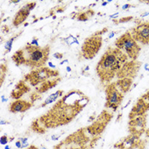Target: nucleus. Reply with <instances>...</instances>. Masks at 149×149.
I'll use <instances>...</instances> for the list:
<instances>
[{
	"label": "nucleus",
	"mask_w": 149,
	"mask_h": 149,
	"mask_svg": "<svg viewBox=\"0 0 149 149\" xmlns=\"http://www.w3.org/2000/svg\"><path fill=\"white\" fill-rule=\"evenodd\" d=\"M31 45H33V46H39V45H38V38H37V37H33V39H32V41L29 43Z\"/></svg>",
	"instance_id": "24"
},
{
	"label": "nucleus",
	"mask_w": 149,
	"mask_h": 149,
	"mask_svg": "<svg viewBox=\"0 0 149 149\" xmlns=\"http://www.w3.org/2000/svg\"><path fill=\"white\" fill-rule=\"evenodd\" d=\"M139 141V136L136 135H130L126 137L122 142L117 144L115 147L119 149H132L134 148Z\"/></svg>",
	"instance_id": "15"
},
{
	"label": "nucleus",
	"mask_w": 149,
	"mask_h": 149,
	"mask_svg": "<svg viewBox=\"0 0 149 149\" xmlns=\"http://www.w3.org/2000/svg\"><path fill=\"white\" fill-rule=\"evenodd\" d=\"M118 14H119V13H115V14H113V15H110V18H114V17H116L117 15H118Z\"/></svg>",
	"instance_id": "38"
},
{
	"label": "nucleus",
	"mask_w": 149,
	"mask_h": 149,
	"mask_svg": "<svg viewBox=\"0 0 149 149\" xmlns=\"http://www.w3.org/2000/svg\"><path fill=\"white\" fill-rule=\"evenodd\" d=\"M66 70H67V72H70L72 71V69H71V68H70L69 66H68V67H67V68H66Z\"/></svg>",
	"instance_id": "40"
},
{
	"label": "nucleus",
	"mask_w": 149,
	"mask_h": 149,
	"mask_svg": "<svg viewBox=\"0 0 149 149\" xmlns=\"http://www.w3.org/2000/svg\"><path fill=\"white\" fill-rule=\"evenodd\" d=\"M149 15V12H146V13H144V14H141V18H144V17H146V16H148Z\"/></svg>",
	"instance_id": "33"
},
{
	"label": "nucleus",
	"mask_w": 149,
	"mask_h": 149,
	"mask_svg": "<svg viewBox=\"0 0 149 149\" xmlns=\"http://www.w3.org/2000/svg\"><path fill=\"white\" fill-rule=\"evenodd\" d=\"M26 149H38L36 146H33V145H32V146H30L29 148H27Z\"/></svg>",
	"instance_id": "37"
},
{
	"label": "nucleus",
	"mask_w": 149,
	"mask_h": 149,
	"mask_svg": "<svg viewBox=\"0 0 149 149\" xmlns=\"http://www.w3.org/2000/svg\"><path fill=\"white\" fill-rule=\"evenodd\" d=\"M7 124H9V123H8L7 121H4V120H3V119H2V120L0 121V125H7Z\"/></svg>",
	"instance_id": "36"
},
{
	"label": "nucleus",
	"mask_w": 149,
	"mask_h": 149,
	"mask_svg": "<svg viewBox=\"0 0 149 149\" xmlns=\"http://www.w3.org/2000/svg\"><path fill=\"white\" fill-rule=\"evenodd\" d=\"M95 15V12L91 10H88V11L86 12H82L80 14H79L77 15V20L79 22H86L88 21L91 16H93Z\"/></svg>",
	"instance_id": "19"
},
{
	"label": "nucleus",
	"mask_w": 149,
	"mask_h": 149,
	"mask_svg": "<svg viewBox=\"0 0 149 149\" xmlns=\"http://www.w3.org/2000/svg\"><path fill=\"white\" fill-rule=\"evenodd\" d=\"M133 19H134L133 16H127V17H124V18L119 19L118 21H115V20H113V22H116V24H119V23L128 22H130V21H131V20H133Z\"/></svg>",
	"instance_id": "22"
},
{
	"label": "nucleus",
	"mask_w": 149,
	"mask_h": 149,
	"mask_svg": "<svg viewBox=\"0 0 149 149\" xmlns=\"http://www.w3.org/2000/svg\"><path fill=\"white\" fill-rule=\"evenodd\" d=\"M22 32H21V33H18L17 34L14 35L13 37H11L9 40H7L6 41V43H5V45H4V48H5V54H8V53H10V51H11V49H12V46H13V43L15 42V40L19 37V36H21L22 34Z\"/></svg>",
	"instance_id": "20"
},
{
	"label": "nucleus",
	"mask_w": 149,
	"mask_h": 149,
	"mask_svg": "<svg viewBox=\"0 0 149 149\" xmlns=\"http://www.w3.org/2000/svg\"><path fill=\"white\" fill-rule=\"evenodd\" d=\"M60 138V135H53L52 136H51V140H53V141H56Z\"/></svg>",
	"instance_id": "31"
},
{
	"label": "nucleus",
	"mask_w": 149,
	"mask_h": 149,
	"mask_svg": "<svg viewBox=\"0 0 149 149\" xmlns=\"http://www.w3.org/2000/svg\"><path fill=\"white\" fill-rule=\"evenodd\" d=\"M27 140H28V138L27 137H21L19 138V141L22 142V143H26V142H27Z\"/></svg>",
	"instance_id": "29"
},
{
	"label": "nucleus",
	"mask_w": 149,
	"mask_h": 149,
	"mask_svg": "<svg viewBox=\"0 0 149 149\" xmlns=\"http://www.w3.org/2000/svg\"><path fill=\"white\" fill-rule=\"evenodd\" d=\"M147 125V114L137 116L132 119H130L129 123V126L130 129V132L132 135L139 136L145 130Z\"/></svg>",
	"instance_id": "11"
},
{
	"label": "nucleus",
	"mask_w": 149,
	"mask_h": 149,
	"mask_svg": "<svg viewBox=\"0 0 149 149\" xmlns=\"http://www.w3.org/2000/svg\"><path fill=\"white\" fill-rule=\"evenodd\" d=\"M7 101H8V99L5 98V96H4L3 95H1V102H7Z\"/></svg>",
	"instance_id": "32"
},
{
	"label": "nucleus",
	"mask_w": 149,
	"mask_h": 149,
	"mask_svg": "<svg viewBox=\"0 0 149 149\" xmlns=\"http://www.w3.org/2000/svg\"><path fill=\"white\" fill-rule=\"evenodd\" d=\"M125 53L116 47H109L96 65V73L103 83H110L128 61Z\"/></svg>",
	"instance_id": "2"
},
{
	"label": "nucleus",
	"mask_w": 149,
	"mask_h": 149,
	"mask_svg": "<svg viewBox=\"0 0 149 149\" xmlns=\"http://www.w3.org/2000/svg\"><path fill=\"white\" fill-rule=\"evenodd\" d=\"M9 142H10V138L7 135H3V136H1V138H0L1 145H7Z\"/></svg>",
	"instance_id": "23"
},
{
	"label": "nucleus",
	"mask_w": 149,
	"mask_h": 149,
	"mask_svg": "<svg viewBox=\"0 0 149 149\" xmlns=\"http://www.w3.org/2000/svg\"><path fill=\"white\" fill-rule=\"evenodd\" d=\"M149 109V103L147 102L143 98H141L138 100L136 105L132 107V110L130 113V119H132L137 116H141V115L146 114V112Z\"/></svg>",
	"instance_id": "12"
},
{
	"label": "nucleus",
	"mask_w": 149,
	"mask_h": 149,
	"mask_svg": "<svg viewBox=\"0 0 149 149\" xmlns=\"http://www.w3.org/2000/svg\"><path fill=\"white\" fill-rule=\"evenodd\" d=\"M28 24H29V23H25V24H24V26H28Z\"/></svg>",
	"instance_id": "44"
},
{
	"label": "nucleus",
	"mask_w": 149,
	"mask_h": 149,
	"mask_svg": "<svg viewBox=\"0 0 149 149\" xmlns=\"http://www.w3.org/2000/svg\"><path fill=\"white\" fill-rule=\"evenodd\" d=\"M107 28H104L103 30H102V31H100V32H96L95 34L98 35V36H102V35H103L105 33H107Z\"/></svg>",
	"instance_id": "27"
},
{
	"label": "nucleus",
	"mask_w": 149,
	"mask_h": 149,
	"mask_svg": "<svg viewBox=\"0 0 149 149\" xmlns=\"http://www.w3.org/2000/svg\"><path fill=\"white\" fill-rule=\"evenodd\" d=\"M112 1H104V2H102V6H106L108 3H111Z\"/></svg>",
	"instance_id": "35"
},
{
	"label": "nucleus",
	"mask_w": 149,
	"mask_h": 149,
	"mask_svg": "<svg viewBox=\"0 0 149 149\" xmlns=\"http://www.w3.org/2000/svg\"><path fill=\"white\" fill-rule=\"evenodd\" d=\"M115 35V32H112V33H110L109 35H108V38H113V36Z\"/></svg>",
	"instance_id": "34"
},
{
	"label": "nucleus",
	"mask_w": 149,
	"mask_h": 149,
	"mask_svg": "<svg viewBox=\"0 0 149 149\" xmlns=\"http://www.w3.org/2000/svg\"><path fill=\"white\" fill-rule=\"evenodd\" d=\"M48 66H49V68H53V69H55L56 68V65H55V64H53L51 61H49V62H48Z\"/></svg>",
	"instance_id": "30"
},
{
	"label": "nucleus",
	"mask_w": 149,
	"mask_h": 149,
	"mask_svg": "<svg viewBox=\"0 0 149 149\" xmlns=\"http://www.w3.org/2000/svg\"><path fill=\"white\" fill-rule=\"evenodd\" d=\"M132 38L142 45H149V22L140 23L130 31Z\"/></svg>",
	"instance_id": "8"
},
{
	"label": "nucleus",
	"mask_w": 149,
	"mask_h": 149,
	"mask_svg": "<svg viewBox=\"0 0 149 149\" xmlns=\"http://www.w3.org/2000/svg\"><path fill=\"white\" fill-rule=\"evenodd\" d=\"M15 147L17 148L18 149H22V143L18 140L16 142H15Z\"/></svg>",
	"instance_id": "28"
},
{
	"label": "nucleus",
	"mask_w": 149,
	"mask_h": 149,
	"mask_svg": "<svg viewBox=\"0 0 149 149\" xmlns=\"http://www.w3.org/2000/svg\"><path fill=\"white\" fill-rule=\"evenodd\" d=\"M61 80V78L58 77V78H55V79H49V80L46 81L42 83L41 84H39L38 86H37L35 88V91L38 94H43V93H45L48 91L51 90L52 88H54L55 86L57 85V84Z\"/></svg>",
	"instance_id": "14"
},
{
	"label": "nucleus",
	"mask_w": 149,
	"mask_h": 149,
	"mask_svg": "<svg viewBox=\"0 0 149 149\" xmlns=\"http://www.w3.org/2000/svg\"><path fill=\"white\" fill-rule=\"evenodd\" d=\"M49 53V45L38 47L27 43L22 49L15 51L11 59L17 67L26 66L31 68H40L46 65Z\"/></svg>",
	"instance_id": "3"
},
{
	"label": "nucleus",
	"mask_w": 149,
	"mask_h": 149,
	"mask_svg": "<svg viewBox=\"0 0 149 149\" xmlns=\"http://www.w3.org/2000/svg\"><path fill=\"white\" fill-rule=\"evenodd\" d=\"M124 99V93L119 91L116 83H111L106 89V101L105 107L107 108H112L116 111L118 106L122 103Z\"/></svg>",
	"instance_id": "7"
},
{
	"label": "nucleus",
	"mask_w": 149,
	"mask_h": 149,
	"mask_svg": "<svg viewBox=\"0 0 149 149\" xmlns=\"http://www.w3.org/2000/svg\"><path fill=\"white\" fill-rule=\"evenodd\" d=\"M118 88L122 93H126L129 91L130 88L131 87L132 84V79H118L117 82H115Z\"/></svg>",
	"instance_id": "17"
},
{
	"label": "nucleus",
	"mask_w": 149,
	"mask_h": 149,
	"mask_svg": "<svg viewBox=\"0 0 149 149\" xmlns=\"http://www.w3.org/2000/svg\"><path fill=\"white\" fill-rule=\"evenodd\" d=\"M132 7H136V6L131 5V4H130V3H126V4H125V5L122 6V10H129V9H130V8H132Z\"/></svg>",
	"instance_id": "26"
},
{
	"label": "nucleus",
	"mask_w": 149,
	"mask_h": 149,
	"mask_svg": "<svg viewBox=\"0 0 149 149\" xmlns=\"http://www.w3.org/2000/svg\"><path fill=\"white\" fill-rule=\"evenodd\" d=\"M102 36H98L94 33L91 37L87 38L84 40L81 48L83 57L87 60L93 59L99 52L100 49L102 48Z\"/></svg>",
	"instance_id": "6"
},
{
	"label": "nucleus",
	"mask_w": 149,
	"mask_h": 149,
	"mask_svg": "<svg viewBox=\"0 0 149 149\" xmlns=\"http://www.w3.org/2000/svg\"><path fill=\"white\" fill-rule=\"evenodd\" d=\"M63 54L62 53H59V52H56V53H55L54 55H53V56L54 58H56V59H57V60H61V59H62L63 58Z\"/></svg>",
	"instance_id": "25"
},
{
	"label": "nucleus",
	"mask_w": 149,
	"mask_h": 149,
	"mask_svg": "<svg viewBox=\"0 0 149 149\" xmlns=\"http://www.w3.org/2000/svg\"><path fill=\"white\" fill-rule=\"evenodd\" d=\"M143 3H148V4H149V1H144Z\"/></svg>",
	"instance_id": "43"
},
{
	"label": "nucleus",
	"mask_w": 149,
	"mask_h": 149,
	"mask_svg": "<svg viewBox=\"0 0 149 149\" xmlns=\"http://www.w3.org/2000/svg\"><path fill=\"white\" fill-rule=\"evenodd\" d=\"M115 46L116 48L119 49L124 53H125L129 59H130L131 61H136L137 59L141 49V46L132 38L130 31L120 36L116 40Z\"/></svg>",
	"instance_id": "4"
},
{
	"label": "nucleus",
	"mask_w": 149,
	"mask_h": 149,
	"mask_svg": "<svg viewBox=\"0 0 149 149\" xmlns=\"http://www.w3.org/2000/svg\"><path fill=\"white\" fill-rule=\"evenodd\" d=\"M141 67V63L137 62L136 61H131L130 62L127 61L124 65L122 69L119 71V72L117 74V77L121 79H131L134 78L139 71V68Z\"/></svg>",
	"instance_id": "9"
},
{
	"label": "nucleus",
	"mask_w": 149,
	"mask_h": 149,
	"mask_svg": "<svg viewBox=\"0 0 149 149\" xmlns=\"http://www.w3.org/2000/svg\"><path fill=\"white\" fill-rule=\"evenodd\" d=\"M4 149H11V148H10L9 145H5V148H4Z\"/></svg>",
	"instance_id": "41"
},
{
	"label": "nucleus",
	"mask_w": 149,
	"mask_h": 149,
	"mask_svg": "<svg viewBox=\"0 0 149 149\" xmlns=\"http://www.w3.org/2000/svg\"><path fill=\"white\" fill-rule=\"evenodd\" d=\"M59 71L56 69H50L49 68H36L24 77V79L26 84H29L32 86L37 87L42 83L46 81L58 78Z\"/></svg>",
	"instance_id": "5"
},
{
	"label": "nucleus",
	"mask_w": 149,
	"mask_h": 149,
	"mask_svg": "<svg viewBox=\"0 0 149 149\" xmlns=\"http://www.w3.org/2000/svg\"><path fill=\"white\" fill-rule=\"evenodd\" d=\"M7 72V66H4L3 63L1 64V68H0V74H1V85L3 84V82L4 79V76L6 75Z\"/></svg>",
	"instance_id": "21"
},
{
	"label": "nucleus",
	"mask_w": 149,
	"mask_h": 149,
	"mask_svg": "<svg viewBox=\"0 0 149 149\" xmlns=\"http://www.w3.org/2000/svg\"><path fill=\"white\" fill-rule=\"evenodd\" d=\"M89 97L79 90L64 95L48 113L32 125V130L42 133V130L56 128L69 124L89 103Z\"/></svg>",
	"instance_id": "1"
},
{
	"label": "nucleus",
	"mask_w": 149,
	"mask_h": 149,
	"mask_svg": "<svg viewBox=\"0 0 149 149\" xmlns=\"http://www.w3.org/2000/svg\"><path fill=\"white\" fill-rule=\"evenodd\" d=\"M28 91H29V87L26 85V83L24 80H22L15 85V90L12 91L10 97L12 99L19 100V98H21L25 93Z\"/></svg>",
	"instance_id": "16"
},
{
	"label": "nucleus",
	"mask_w": 149,
	"mask_h": 149,
	"mask_svg": "<svg viewBox=\"0 0 149 149\" xmlns=\"http://www.w3.org/2000/svg\"><path fill=\"white\" fill-rule=\"evenodd\" d=\"M32 106H33V102L23 101V100H16L10 104L9 111L12 113H24L29 110L32 107Z\"/></svg>",
	"instance_id": "13"
},
{
	"label": "nucleus",
	"mask_w": 149,
	"mask_h": 149,
	"mask_svg": "<svg viewBox=\"0 0 149 149\" xmlns=\"http://www.w3.org/2000/svg\"><path fill=\"white\" fill-rule=\"evenodd\" d=\"M66 62H68V60H64L63 61H61V63H60V65H63L64 63H66Z\"/></svg>",
	"instance_id": "39"
},
{
	"label": "nucleus",
	"mask_w": 149,
	"mask_h": 149,
	"mask_svg": "<svg viewBox=\"0 0 149 149\" xmlns=\"http://www.w3.org/2000/svg\"><path fill=\"white\" fill-rule=\"evenodd\" d=\"M36 4H37L36 2H30V3H27L26 4H25L22 8H21L15 14V15L13 19V22H12L13 26H18L21 24L24 23V22L26 20V18L29 16L30 12L36 7Z\"/></svg>",
	"instance_id": "10"
},
{
	"label": "nucleus",
	"mask_w": 149,
	"mask_h": 149,
	"mask_svg": "<svg viewBox=\"0 0 149 149\" xmlns=\"http://www.w3.org/2000/svg\"><path fill=\"white\" fill-rule=\"evenodd\" d=\"M10 3H19L20 1H11Z\"/></svg>",
	"instance_id": "42"
},
{
	"label": "nucleus",
	"mask_w": 149,
	"mask_h": 149,
	"mask_svg": "<svg viewBox=\"0 0 149 149\" xmlns=\"http://www.w3.org/2000/svg\"><path fill=\"white\" fill-rule=\"evenodd\" d=\"M63 95H64V91H61H61H57L55 93L49 95L48 96V98L44 102V103H42L40 105V107H46L49 104H51L53 103V102H56L60 97H62Z\"/></svg>",
	"instance_id": "18"
}]
</instances>
